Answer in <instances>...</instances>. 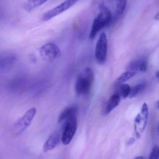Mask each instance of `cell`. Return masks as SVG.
Segmentation results:
<instances>
[{"mask_svg":"<svg viewBox=\"0 0 159 159\" xmlns=\"http://www.w3.org/2000/svg\"><path fill=\"white\" fill-rule=\"evenodd\" d=\"M48 0H27L24 4L25 10L30 12L46 2Z\"/></svg>","mask_w":159,"mask_h":159,"instance_id":"13","label":"cell"},{"mask_svg":"<svg viewBox=\"0 0 159 159\" xmlns=\"http://www.w3.org/2000/svg\"><path fill=\"white\" fill-rule=\"evenodd\" d=\"M131 88L129 85L127 84H123L118 87L117 93L123 99H126L129 97L130 93Z\"/></svg>","mask_w":159,"mask_h":159,"instance_id":"16","label":"cell"},{"mask_svg":"<svg viewBox=\"0 0 159 159\" xmlns=\"http://www.w3.org/2000/svg\"><path fill=\"white\" fill-rule=\"evenodd\" d=\"M135 74V73L130 71H127L126 72H124L115 80V86H119L122 84V83L132 78Z\"/></svg>","mask_w":159,"mask_h":159,"instance_id":"15","label":"cell"},{"mask_svg":"<svg viewBox=\"0 0 159 159\" xmlns=\"http://www.w3.org/2000/svg\"><path fill=\"white\" fill-rule=\"evenodd\" d=\"M36 109L35 107L30 108L20 118L13 126V131L15 134H20L30 126L36 114Z\"/></svg>","mask_w":159,"mask_h":159,"instance_id":"3","label":"cell"},{"mask_svg":"<svg viewBox=\"0 0 159 159\" xmlns=\"http://www.w3.org/2000/svg\"><path fill=\"white\" fill-rule=\"evenodd\" d=\"M79 1L80 0H66L60 4L45 12L42 16V20L43 21L50 20L55 17L68 10Z\"/></svg>","mask_w":159,"mask_h":159,"instance_id":"5","label":"cell"},{"mask_svg":"<svg viewBox=\"0 0 159 159\" xmlns=\"http://www.w3.org/2000/svg\"><path fill=\"white\" fill-rule=\"evenodd\" d=\"M147 87V84L145 82L139 83L137 85L131 88L130 93L129 97L130 98H134L145 89Z\"/></svg>","mask_w":159,"mask_h":159,"instance_id":"14","label":"cell"},{"mask_svg":"<svg viewBox=\"0 0 159 159\" xmlns=\"http://www.w3.org/2000/svg\"><path fill=\"white\" fill-rule=\"evenodd\" d=\"M107 39L106 34L103 33L100 35L95 48V58L100 65L106 62L107 54Z\"/></svg>","mask_w":159,"mask_h":159,"instance_id":"6","label":"cell"},{"mask_svg":"<svg viewBox=\"0 0 159 159\" xmlns=\"http://www.w3.org/2000/svg\"><path fill=\"white\" fill-rule=\"evenodd\" d=\"M159 157V147L156 145L154 147L151 154L149 159H158Z\"/></svg>","mask_w":159,"mask_h":159,"instance_id":"18","label":"cell"},{"mask_svg":"<svg viewBox=\"0 0 159 159\" xmlns=\"http://www.w3.org/2000/svg\"><path fill=\"white\" fill-rule=\"evenodd\" d=\"M135 142V139L133 138H131L129 139V141H128V145H132Z\"/></svg>","mask_w":159,"mask_h":159,"instance_id":"19","label":"cell"},{"mask_svg":"<svg viewBox=\"0 0 159 159\" xmlns=\"http://www.w3.org/2000/svg\"><path fill=\"white\" fill-rule=\"evenodd\" d=\"M94 81V74L91 68L84 69L76 81L75 92L79 96L87 95L90 92Z\"/></svg>","mask_w":159,"mask_h":159,"instance_id":"1","label":"cell"},{"mask_svg":"<svg viewBox=\"0 0 159 159\" xmlns=\"http://www.w3.org/2000/svg\"><path fill=\"white\" fill-rule=\"evenodd\" d=\"M154 19H155V20H159V12L158 13H157V15H156V16H155V18H154Z\"/></svg>","mask_w":159,"mask_h":159,"instance_id":"21","label":"cell"},{"mask_svg":"<svg viewBox=\"0 0 159 159\" xmlns=\"http://www.w3.org/2000/svg\"><path fill=\"white\" fill-rule=\"evenodd\" d=\"M128 0H117L116 12L117 14L121 15L125 10L127 4Z\"/></svg>","mask_w":159,"mask_h":159,"instance_id":"17","label":"cell"},{"mask_svg":"<svg viewBox=\"0 0 159 159\" xmlns=\"http://www.w3.org/2000/svg\"><path fill=\"white\" fill-rule=\"evenodd\" d=\"M148 116V108L147 104L144 103L142 106L141 112L138 114L134 120V131L138 138H140L145 129Z\"/></svg>","mask_w":159,"mask_h":159,"instance_id":"7","label":"cell"},{"mask_svg":"<svg viewBox=\"0 0 159 159\" xmlns=\"http://www.w3.org/2000/svg\"><path fill=\"white\" fill-rule=\"evenodd\" d=\"M158 108H159V102H158Z\"/></svg>","mask_w":159,"mask_h":159,"instance_id":"23","label":"cell"},{"mask_svg":"<svg viewBox=\"0 0 159 159\" xmlns=\"http://www.w3.org/2000/svg\"><path fill=\"white\" fill-rule=\"evenodd\" d=\"M148 68V61L146 57H141L133 60L129 64L128 71L136 73L138 72H144Z\"/></svg>","mask_w":159,"mask_h":159,"instance_id":"9","label":"cell"},{"mask_svg":"<svg viewBox=\"0 0 159 159\" xmlns=\"http://www.w3.org/2000/svg\"><path fill=\"white\" fill-rule=\"evenodd\" d=\"M112 20V14L110 10L106 7L102 5L100 7V13L93 20L89 38L94 39L97 34L103 28L109 25Z\"/></svg>","mask_w":159,"mask_h":159,"instance_id":"2","label":"cell"},{"mask_svg":"<svg viewBox=\"0 0 159 159\" xmlns=\"http://www.w3.org/2000/svg\"><path fill=\"white\" fill-rule=\"evenodd\" d=\"M135 159H144L143 157H136Z\"/></svg>","mask_w":159,"mask_h":159,"instance_id":"22","label":"cell"},{"mask_svg":"<svg viewBox=\"0 0 159 159\" xmlns=\"http://www.w3.org/2000/svg\"><path fill=\"white\" fill-rule=\"evenodd\" d=\"M121 98L117 93L113 94L106 102L105 107L104 114L107 115L111 113L116 107L119 105Z\"/></svg>","mask_w":159,"mask_h":159,"instance_id":"11","label":"cell"},{"mask_svg":"<svg viewBox=\"0 0 159 159\" xmlns=\"http://www.w3.org/2000/svg\"><path fill=\"white\" fill-rule=\"evenodd\" d=\"M40 54L45 60L52 61L59 57L60 51L55 43H49L41 47Z\"/></svg>","mask_w":159,"mask_h":159,"instance_id":"8","label":"cell"},{"mask_svg":"<svg viewBox=\"0 0 159 159\" xmlns=\"http://www.w3.org/2000/svg\"><path fill=\"white\" fill-rule=\"evenodd\" d=\"M60 140V136L58 134H53L50 135L46 141L43 146V151L47 152L54 149Z\"/></svg>","mask_w":159,"mask_h":159,"instance_id":"12","label":"cell"},{"mask_svg":"<svg viewBox=\"0 0 159 159\" xmlns=\"http://www.w3.org/2000/svg\"><path fill=\"white\" fill-rule=\"evenodd\" d=\"M77 119L74 116L64 121L61 140L64 145H68L72 140L77 129Z\"/></svg>","mask_w":159,"mask_h":159,"instance_id":"4","label":"cell"},{"mask_svg":"<svg viewBox=\"0 0 159 159\" xmlns=\"http://www.w3.org/2000/svg\"></svg>","mask_w":159,"mask_h":159,"instance_id":"24","label":"cell"},{"mask_svg":"<svg viewBox=\"0 0 159 159\" xmlns=\"http://www.w3.org/2000/svg\"><path fill=\"white\" fill-rule=\"evenodd\" d=\"M156 78H157V80L159 82V71L157 72L156 74Z\"/></svg>","mask_w":159,"mask_h":159,"instance_id":"20","label":"cell"},{"mask_svg":"<svg viewBox=\"0 0 159 159\" xmlns=\"http://www.w3.org/2000/svg\"><path fill=\"white\" fill-rule=\"evenodd\" d=\"M78 112V109L76 106H71L64 108L60 114L58 118V122L62 123L64 122L70 118L77 116Z\"/></svg>","mask_w":159,"mask_h":159,"instance_id":"10","label":"cell"}]
</instances>
